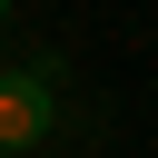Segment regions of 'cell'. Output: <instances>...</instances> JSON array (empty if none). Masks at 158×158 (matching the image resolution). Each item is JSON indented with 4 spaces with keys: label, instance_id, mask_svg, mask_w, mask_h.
Returning a JSON list of instances; mask_svg holds the SVG:
<instances>
[{
    "label": "cell",
    "instance_id": "cell-2",
    "mask_svg": "<svg viewBox=\"0 0 158 158\" xmlns=\"http://www.w3.org/2000/svg\"><path fill=\"white\" fill-rule=\"evenodd\" d=\"M0 20H10V0H0Z\"/></svg>",
    "mask_w": 158,
    "mask_h": 158
},
{
    "label": "cell",
    "instance_id": "cell-1",
    "mask_svg": "<svg viewBox=\"0 0 158 158\" xmlns=\"http://www.w3.org/2000/svg\"><path fill=\"white\" fill-rule=\"evenodd\" d=\"M59 128V59L0 69V158H40Z\"/></svg>",
    "mask_w": 158,
    "mask_h": 158
}]
</instances>
